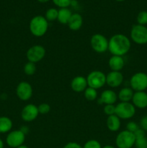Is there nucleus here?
<instances>
[{"instance_id":"1","label":"nucleus","mask_w":147,"mask_h":148,"mask_svg":"<svg viewBox=\"0 0 147 148\" xmlns=\"http://www.w3.org/2000/svg\"><path fill=\"white\" fill-rule=\"evenodd\" d=\"M131 48V39L122 33L113 35L108 40V51L114 56H123Z\"/></svg>"},{"instance_id":"2","label":"nucleus","mask_w":147,"mask_h":148,"mask_svg":"<svg viewBox=\"0 0 147 148\" xmlns=\"http://www.w3.org/2000/svg\"><path fill=\"white\" fill-rule=\"evenodd\" d=\"M29 29L31 34L35 37H43L48 29V21L44 16L36 15L30 20Z\"/></svg>"},{"instance_id":"3","label":"nucleus","mask_w":147,"mask_h":148,"mask_svg":"<svg viewBox=\"0 0 147 148\" xmlns=\"http://www.w3.org/2000/svg\"><path fill=\"white\" fill-rule=\"evenodd\" d=\"M135 137L133 133L123 130L117 134L115 145L117 148H132L135 145Z\"/></svg>"},{"instance_id":"4","label":"nucleus","mask_w":147,"mask_h":148,"mask_svg":"<svg viewBox=\"0 0 147 148\" xmlns=\"http://www.w3.org/2000/svg\"><path fill=\"white\" fill-rule=\"evenodd\" d=\"M135 107L131 102H120L115 106V115L120 119H130L135 114Z\"/></svg>"},{"instance_id":"5","label":"nucleus","mask_w":147,"mask_h":148,"mask_svg":"<svg viewBox=\"0 0 147 148\" xmlns=\"http://www.w3.org/2000/svg\"><path fill=\"white\" fill-rule=\"evenodd\" d=\"M131 40L138 45L147 43V27L141 25H134L131 27L130 33Z\"/></svg>"},{"instance_id":"6","label":"nucleus","mask_w":147,"mask_h":148,"mask_svg":"<svg viewBox=\"0 0 147 148\" xmlns=\"http://www.w3.org/2000/svg\"><path fill=\"white\" fill-rule=\"evenodd\" d=\"M88 87L98 90L106 84V75L102 71L95 70L89 72L86 77Z\"/></svg>"},{"instance_id":"7","label":"nucleus","mask_w":147,"mask_h":148,"mask_svg":"<svg viewBox=\"0 0 147 148\" xmlns=\"http://www.w3.org/2000/svg\"><path fill=\"white\" fill-rule=\"evenodd\" d=\"M130 86L134 92L147 90V74L143 72L133 74L130 79Z\"/></svg>"},{"instance_id":"8","label":"nucleus","mask_w":147,"mask_h":148,"mask_svg":"<svg viewBox=\"0 0 147 148\" xmlns=\"http://www.w3.org/2000/svg\"><path fill=\"white\" fill-rule=\"evenodd\" d=\"M108 40L102 34L95 33L90 38L91 47L97 53H105L108 51Z\"/></svg>"},{"instance_id":"9","label":"nucleus","mask_w":147,"mask_h":148,"mask_svg":"<svg viewBox=\"0 0 147 148\" xmlns=\"http://www.w3.org/2000/svg\"><path fill=\"white\" fill-rule=\"evenodd\" d=\"M26 134L20 130L10 131L6 137V143L11 148H17L24 145Z\"/></svg>"},{"instance_id":"10","label":"nucleus","mask_w":147,"mask_h":148,"mask_svg":"<svg viewBox=\"0 0 147 148\" xmlns=\"http://www.w3.org/2000/svg\"><path fill=\"white\" fill-rule=\"evenodd\" d=\"M46 50L41 45H34L26 52V57L28 62L35 64L40 62L45 57Z\"/></svg>"},{"instance_id":"11","label":"nucleus","mask_w":147,"mask_h":148,"mask_svg":"<svg viewBox=\"0 0 147 148\" xmlns=\"http://www.w3.org/2000/svg\"><path fill=\"white\" fill-rule=\"evenodd\" d=\"M33 94V89L29 82L22 81L17 85L16 88V95L20 100L22 101H29Z\"/></svg>"},{"instance_id":"12","label":"nucleus","mask_w":147,"mask_h":148,"mask_svg":"<svg viewBox=\"0 0 147 148\" xmlns=\"http://www.w3.org/2000/svg\"><path fill=\"white\" fill-rule=\"evenodd\" d=\"M39 111L35 104L29 103L24 106L21 111V118L25 122H32L37 118Z\"/></svg>"},{"instance_id":"13","label":"nucleus","mask_w":147,"mask_h":148,"mask_svg":"<svg viewBox=\"0 0 147 148\" xmlns=\"http://www.w3.org/2000/svg\"><path fill=\"white\" fill-rule=\"evenodd\" d=\"M123 75L120 72L111 71L106 75V84L111 88H117L122 85Z\"/></svg>"},{"instance_id":"14","label":"nucleus","mask_w":147,"mask_h":148,"mask_svg":"<svg viewBox=\"0 0 147 148\" xmlns=\"http://www.w3.org/2000/svg\"><path fill=\"white\" fill-rule=\"evenodd\" d=\"M118 100V94L114 90L110 89L105 90L101 93L100 97L97 99L99 104H114Z\"/></svg>"},{"instance_id":"15","label":"nucleus","mask_w":147,"mask_h":148,"mask_svg":"<svg viewBox=\"0 0 147 148\" xmlns=\"http://www.w3.org/2000/svg\"><path fill=\"white\" fill-rule=\"evenodd\" d=\"M132 103L135 108L144 109L147 107V92L145 91L134 92L132 98Z\"/></svg>"},{"instance_id":"16","label":"nucleus","mask_w":147,"mask_h":148,"mask_svg":"<svg viewBox=\"0 0 147 148\" xmlns=\"http://www.w3.org/2000/svg\"><path fill=\"white\" fill-rule=\"evenodd\" d=\"M88 87L86 78L83 76H76L71 82V88L75 92H82Z\"/></svg>"},{"instance_id":"17","label":"nucleus","mask_w":147,"mask_h":148,"mask_svg":"<svg viewBox=\"0 0 147 148\" xmlns=\"http://www.w3.org/2000/svg\"><path fill=\"white\" fill-rule=\"evenodd\" d=\"M108 65L111 71L120 72L125 66V59L123 56L112 55L108 61Z\"/></svg>"},{"instance_id":"18","label":"nucleus","mask_w":147,"mask_h":148,"mask_svg":"<svg viewBox=\"0 0 147 148\" xmlns=\"http://www.w3.org/2000/svg\"><path fill=\"white\" fill-rule=\"evenodd\" d=\"M68 26L69 29L73 31H77L82 27L83 25V18L82 16L79 13L72 14L70 20L68 22Z\"/></svg>"},{"instance_id":"19","label":"nucleus","mask_w":147,"mask_h":148,"mask_svg":"<svg viewBox=\"0 0 147 148\" xmlns=\"http://www.w3.org/2000/svg\"><path fill=\"white\" fill-rule=\"evenodd\" d=\"M106 125L110 132H115L120 130L121 126V119L115 114L108 116L106 121Z\"/></svg>"},{"instance_id":"20","label":"nucleus","mask_w":147,"mask_h":148,"mask_svg":"<svg viewBox=\"0 0 147 148\" xmlns=\"http://www.w3.org/2000/svg\"><path fill=\"white\" fill-rule=\"evenodd\" d=\"M134 91L131 87H125L120 90L118 93V99L120 102H131L133 96Z\"/></svg>"},{"instance_id":"21","label":"nucleus","mask_w":147,"mask_h":148,"mask_svg":"<svg viewBox=\"0 0 147 148\" xmlns=\"http://www.w3.org/2000/svg\"><path fill=\"white\" fill-rule=\"evenodd\" d=\"M13 123L7 116H0V134L9 133L12 129Z\"/></svg>"},{"instance_id":"22","label":"nucleus","mask_w":147,"mask_h":148,"mask_svg":"<svg viewBox=\"0 0 147 148\" xmlns=\"http://www.w3.org/2000/svg\"><path fill=\"white\" fill-rule=\"evenodd\" d=\"M72 14L73 13L71 12V11L69 8H61L59 10L57 20L61 24L67 25Z\"/></svg>"},{"instance_id":"23","label":"nucleus","mask_w":147,"mask_h":148,"mask_svg":"<svg viewBox=\"0 0 147 148\" xmlns=\"http://www.w3.org/2000/svg\"><path fill=\"white\" fill-rule=\"evenodd\" d=\"M97 90L95 88L87 87L84 91V95L87 101H95L97 98Z\"/></svg>"},{"instance_id":"24","label":"nucleus","mask_w":147,"mask_h":148,"mask_svg":"<svg viewBox=\"0 0 147 148\" xmlns=\"http://www.w3.org/2000/svg\"><path fill=\"white\" fill-rule=\"evenodd\" d=\"M58 14H59V10H56V8H50L46 11L44 17L48 22H53L57 20Z\"/></svg>"},{"instance_id":"25","label":"nucleus","mask_w":147,"mask_h":148,"mask_svg":"<svg viewBox=\"0 0 147 148\" xmlns=\"http://www.w3.org/2000/svg\"><path fill=\"white\" fill-rule=\"evenodd\" d=\"M24 74L27 76H32V75H35L36 72V65L35 64L33 63V62H27V63L24 64V68H23Z\"/></svg>"},{"instance_id":"26","label":"nucleus","mask_w":147,"mask_h":148,"mask_svg":"<svg viewBox=\"0 0 147 148\" xmlns=\"http://www.w3.org/2000/svg\"><path fill=\"white\" fill-rule=\"evenodd\" d=\"M137 24L141 25H147V11H141L138 14L136 17Z\"/></svg>"},{"instance_id":"27","label":"nucleus","mask_w":147,"mask_h":148,"mask_svg":"<svg viewBox=\"0 0 147 148\" xmlns=\"http://www.w3.org/2000/svg\"><path fill=\"white\" fill-rule=\"evenodd\" d=\"M83 148H102L100 143L97 140H89L84 143Z\"/></svg>"},{"instance_id":"28","label":"nucleus","mask_w":147,"mask_h":148,"mask_svg":"<svg viewBox=\"0 0 147 148\" xmlns=\"http://www.w3.org/2000/svg\"><path fill=\"white\" fill-rule=\"evenodd\" d=\"M53 4L61 8H68L71 4L72 0H52Z\"/></svg>"},{"instance_id":"29","label":"nucleus","mask_w":147,"mask_h":148,"mask_svg":"<svg viewBox=\"0 0 147 148\" xmlns=\"http://www.w3.org/2000/svg\"><path fill=\"white\" fill-rule=\"evenodd\" d=\"M37 109H38L39 114L45 115L50 112V106L47 103H42L40 105L37 106Z\"/></svg>"},{"instance_id":"30","label":"nucleus","mask_w":147,"mask_h":148,"mask_svg":"<svg viewBox=\"0 0 147 148\" xmlns=\"http://www.w3.org/2000/svg\"><path fill=\"white\" fill-rule=\"evenodd\" d=\"M135 148H147V138L146 137H141V138L135 139Z\"/></svg>"},{"instance_id":"31","label":"nucleus","mask_w":147,"mask_h":148,"mask_svg":"<svg viewBox=\"0 0 147 148\" xmlns=\"http://www.w3.org/2000/svg\"><path fill=\"white\" fill-rule=\"evenodd\" d=\"M103 111H104V113H105L108 116L114 115V114H115V106L114 105V104L105 105Z\"/></svg>"},{"instance_id":"32","label":"nucleus","mask_w":147,"mask_h":148,"mask_svg":"<svg viewBox=\"0 0 147 148\" xmlns=\"http://www.w3.org/2000/svg\"><path fill=\"white\" fill-rule=\"evenodd\" d=\"M140 128L139 125L137 123L134 122V121H129L128 122L126 125V130L131 132L134 133Z\"/></svg>"},{"instance_id":"33","label":"nucleus","mask_w":147,"mask_h":148,"mask_svg":"<svg viewBox=\"0 0 147 148\" xmlns=\"http://www.w3.org/2000/svg\"><path fill=\"white\" fill-rule=\"evenodd\" d=\"M140 128L142 129L145 132L147 131V115L141 117L140 119V124H139Z\"/></svg>"},{"instance_id":"34","label":"nucleus","mask_w":147,"mask_h":148,"mask_svg":"<svg viewBox=\"0 0 147 148\" xmlns=\"http://www.w3.org/2000/svg\"><path fill=\"white\" fill-rule=\"evenodd\" d=\"M63 148H83L81 145L79 143H76V142H70L68 143L63 146Z\"/></svg>"},{"instance_id":"35","label":"nucleus","mask_w":147,"mask_h":148,"mask_svg":"<svg viewBox=\"0 0 147 148\" xmlns=\"http://www.w3.org/2000/svg\"><path fill=\"white\" fill-rule=\"evenodd\" d=\"M133 134H134V135H135V139L141 138V137H146V132L141 128L138 129V130H137L135 132H134Z\"/></svg>"},{"instance_id":"36","label":"nucleus","mask_w":147,"mask_h":148,"mask_svg":"<svg viewBox=\"0 0 147 148\" xmlns=\"http://www.w3.org/2000/svg\"><path fill=\"white\" fill-rule=\"evenodd\" d=\"M20 130H21L22 132H24L25 134H27V133H28V131H29L28 128H27V127H26V126H23V127L20 129Z\"/></svg>"},{"instance_id":"37","label":"nucleus","mask_w":147,"mask_h":148,"mask_svg":"<svg viewBox=\"0 0 147 148\" xmlns=\"http://www.w3.org/2000/svg\"><path fill=\"white\" fill-rule=\"evenodd\" d=\"M4 142H3V140L0 138V148H4Z\"/></svg>"},{"instance_id":"38","label":"nucleus","mask_w":147,"mask_h":148,"mask_svg":"<svg viewBox=\"0 0 147 148\" xmlns=\"http://www.w3.org/2000/svg\"><path fill=\"white\" fill-rule=\"evenodd\" d=\"M102 148H116V147H114V146L112 145H105L104 146V147H102Z\"/></svg>"},{"instance_id":"39","label":"nucleus","mask_w":147,"mask_h":148,"mask_svg":"<svg viewBox=\"0 0 147 148\" xmlns=\"http://www.w3.org/2000/svg\"><path fill=\"white\" fill-rule=\"evenodd\" d=\"M37 1L40 3H46V2H48V1H50V0H37Z\"/></svg>"},{"instance_id":"40","label":"nucleus","mask_w":147,"mask_h":148,"mask_svg":"<svg viewBox=\"0 0 147 148\" xmlns=\"http://www.w3.org/2000/svg\"><path fill=\"white\" fill-rule=\"evenodd\" d=\"M17 148H30L29 147H27V145H22L20 146V147H17Z\"/></svg>"},{"instance_id":"41","label":"nucleus","mask_w":147,"mask_h":148,"mask_svg":"<svg viewBox=\"0 0 147 148\" xmlns=\"http://www.w3.org/2000/svg\"><path fill=\"white\" fill-rule=\"evenodd\" d=\"M115 1H120H120H125V0H115Z\"/></svg>"},{"instance_id":"42","label":"nucleus","mask_w":147,"mask_h":148,"mask_svg":"<svg viewBox=\"0 0 147 148\" xmlns=\"http://www.w3.org/2000/svg\"></svg>"}]
</instances>
